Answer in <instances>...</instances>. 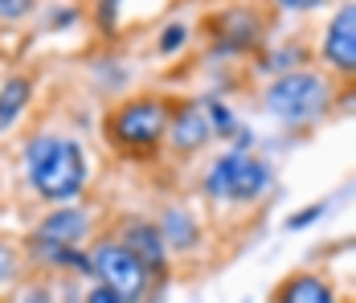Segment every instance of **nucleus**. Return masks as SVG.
<instances>
[{
    "label": "nucleus",
    "instance_id": "obj_19",
    "mask_svg": "<svg viewBox=\"0 0 356 303\" xmlns=\"http://www.w3.org/2000/svg\"><path fill=\"white\" fill-rule=\"evenodd\" d=\"M78 21H82V8H78V4H54V8L45 13V29H49V33L74 29Z\"/></svg>",
    "mask_w": 356,
    "mask_h": 303
},
{
    "label": "nucleus",
    "instance_id": "obj_13",
    "mask_svg": "<svg viewBox=\"0 0 356 303\" xmlns=\"http://www.w3.org/2000/svg\"><path fill=\"white\" fill-rule=\"evenodd\" d=\"M307 58H312V49H307V45H299V41H283V45H275V49H270L258 66L266 70V74H275V78H279V74H291V70H303V62H307Z\"/></svg>",
    "mask_w": 356,
    "mask_h": 303
},
{
    "label": "nucleus",
    "instance_id": "obj_3",
    "mask_svg": "<svg viewBox=\"0 0 356 303\" xmlns=\"http://www.w3.org/2000/svg\"><path fill=\"white\" fill-rule=\"evenodd\" d=\"M332 102H336L332 78L320 74V70H312V66L279 74V78H270L266 91H262V111H266L275 123L291 127V132L320 123Z\"/></svg>",
    "mask_w": 356,
    "mask_h": 303
},
{
    "label": "nucleus",
    "instance_id": "obj_21",
    "mask_svg": "<svg viewBox=\"0 0 356 303\" xmlns=\"http://www.w3.org/2000/svg\"><path fill=\"white\" fill-rule=\"evenodd\" d=\"M37 13V0H0V25H21Z\"/></svg>",
    "mask_w": 356,
    "mask_h": 303
},
{
    "label": "nucleus",
    "instance_id": "obj_4",
    "mask_svg": "<svg viewBox=\"0 0 356 303\" xmlns=\"http://www.w3.org/2000/svg\"><path fill=\"white\" fill-rule=\"evenodd\" d=\"M275 189V169L270 160L254 152H217L201 172V197L209 205H254Z\"/></svg>",
    "mask_w": 356,
    "mask_h": 303
},
{
    "label": "nucleus",
    "instance_id": "obj_17",
    "mask_svg": "<svg viewBox=\"0 0 356 303\" xmlns=\"http://www.w3.org/2000/svg\"><path fill=\"white\" fill-rule=\"evenodd\" d=\"M8 303H58V291H54L49 279H29V283H21V287L13 291Z\"/></svg>",
    "mask_w": 356,
    "mask_h": 303
},
{
    "label": "nucleus",
    "instance_id": "obj_8",
    "mask_svg": "<svg viewBox=\"0 0 356 303\" xmlns=\"http://www.w3.org/2000/svg\"><path fill=\"white\" fill-rule=\"evenodd\" d=\"M213 127H209V115H205V102L201 99H180L172 102V119H168V148L177 156H197L201 148H209Z\"/></svg>",
    "mask_w": 356,
    "mask_h": 303
},
{
    "label": "nucleus",
    "instance_id": "obj_23",
    "mask_svg": "<svg viewBox=\"0 0 356 303\" xmlns=\"http://www.w3.org/2000/svg\"><path fill=\"white\" fill-rule=\"evenodd\" d=\"M82 303H127V300L115 295V291L103 287V283H86V287H82Z\"/></svg>",
    "mask_w": 356,
    "mask_h": 303
},
{
    "label": "nucleus",
    "instance_id": "obj_9",
    "mask_svg": "<svg viewBox=\"0 0 356 303\" xmlns=\"http://www.w3.org/2000/svg\"><path fill=\"white\" fill-rule=\"evenodd\" d=\"M156 226H160V234H164V242H168L172 254H193V250L201 246V238H205V230H201V213H197L193 205H184V201L160 205Z\"/></svg>",
    "mask_w": 356,
    "mask_h": 303
},
{
    "label": "nucleus",
    "instance_id": "obj_20",
    "mask_svg": "<svg viewBox=\"0 0 356 303\" xmlns=\"http://www.w3.org/2000/svg\"><path fill=\"white\" fill-rule=\"evenodd\" d=\"M123 4H127V0H95V25H99L103 33H115V29H119Z\"/></svg>",
    "mask_w": 356,
    "mask_h": 303
},
{
    "label": "nucleus",
    "instance_id": "obj_6",
    "mask_svg": "<svg viewBox=\"0 0 356 303\" xmlns=\"http://www.w3.org/2000/svg\"><path fill=\"white\" fill-rule=\"evenodd\" d=\"M90 283H103L115 295H123L127 303H143L147 291L156 287V270L143 263L136 250H127L119 234L90 242Z\"/></svg>",
    "mask_w": 356,
    "mask_h": 303
},
{
    "label": "nucleus",
    "instance_id": "obj_16",
    "mask_svg": "<svg viewBox=\"0 0 356 303\" xmlns=\"http://www.w3.org/2000/svg\"><path fill=\"white\" fill-rule=\"evenodd\" d=\"M21 274H25L21 250H17L8 238H0V291H4V287H13V283H21Z\"/></svg>",
    "mask_w": 356,
    "mask_h": 303
},
{
    "label": "nucleus",
    "instance_id": "obj_15",
    "mask_svg": "<svg viewBox=\"0 0 356 303\" xmlns=\"http://www.w3.org/2000/svg\"><path fill=\"white\" fill-rule=\"evenodd\" d=\"M188 41H193V29H188L184 21H168V25L160 29V37H156V54H160V58H177Z\"/></svg>",
    "mask_w": 356,
    "mask_h": 303
},
{
    "label": "nucleus",
    "instance_id": "obj_14",
    "mask_svg": "<svg viewBox=\"0 0 356 303\" xmlns=\"http://www.w3.org/2000/svg\"><path fill=\"white\" fill-rule=\"evenodd\" d=\"M205 102V115H209V127H213V139H229L238 135V115L225 99H201Z\"/></svg>",
    "mask_w": 356,
    "mask_h": 303
},
{
    "label": "nucleus",
    "instance_id": "obj_22",
    "mask_svg": "<svg viewBox=\"0 0 356 303\" xmlns=\"http://www.w3.org/2000/svg\"><path fill=\"white\" fill-rule=\"evenodd\" d=\"M90 74H123V62H90ZM99 86H107V91H123L127 82L123 78H99Z\"/></svg>",
    "mask_w": 356,
    "mask_h": 303
},
{
    "label": "nucleus",
    "instance_id": "obj_10",
    "mask_svg": "<svg viewBox=\"0 0 356 303\" xmlns=\"http://www.w3.org/2000/svg\"><path fill=\"white\" fill-rule=\"evenodd\" d=\"M119 242H123L127 250H136L143 263L156 270V274H164V270H168L172 250H168V242H164V234H160L156 217H127V222L119 226Z\"/></svg>",
    "mask_w": 356,
    "mask_h": 303
},
{
    "label": "nucleus",
    "instance_id": "obj_18",
    "mask_svg": "<svg viewBox=\"0 0 356 303\" xmlns=\"http://www.w3.org/2000/svg\"><path fill=\"white\" fill-rule=\"evenodd\" d=\"M323 213H327V201H312L307 209H299V213H286V217H283V230H286V234H299V230L316 226Z\"/></svg>",
    "mask_w": 356,
    "mask_h": 303
},
{
    "label": "nucleus",
    "instance_id": "obj_1",
    "mask_svg": "<svg viewBox=\"0 0 356 303\" xmlns=\"http://www.w3.org/2000/svg\"><path fill=\"white\" fill-rule=\"evenodd\" d=\"M21 176L37 201L70 205L90 185V156L78 135L33 132L21 148Z\"/></svg>",
    "mask_w": 356,
    "mask_h": 303
},
{
    "label": "nucleus",
    "instance_id": "obj_7",
    "mask_svg": "<svg viewBox=\"0 0 356 303\" xmlns=\"http://www.w3.org/2000/svg\"><path fill=\"white\" fill-rule=\"evenodd\" d=\"M316 54H320V62L332 74L356 78V0H344L340 8H332Z\"/></svg>",
    "mask_w": 356,
    "mask_h": 303
},
{
    "label": "nucleus",
    "instance_id": "obj_11",
    "mask_svg": "<svg viewBox=\"0 0 356 303\" xmlns=\"http://www.w3.org/2000/svg\"><path fill=\"white\" fill-rule=\"evenodd\" d=\"M33 99H37L33 74H8V78L0 82V135H8L25 115H29Z\"/></svg>",
    "mask_w": 356,
    "mask_h": 303
},
{
    "label": "nucleus",
    "instance_id": "obj_2",
    "mask_svg": "<svg viewBox=\"0 0 356 303\" xmlns=\"http://www.w3.org/2000/svg\"><path fill=\"white\" fill-rule=\"evenodd\" d=\"M168 119H172V102L160 99V95H131V99L115 102L103 123L107 143L119 156H156L168 139Z\"/></svg>",
    "mask_w": 356,
    "mask_h": 303
},
{
    "label": "nucleus",
    "instance_id": "obj_12",
    "mask_svg": "<svg viewBox=\"0 0 356 303\" xmlns=\"http://www.w3.org/2000/svg\"><path fill=\"white\" fill-rule=\"evenodd\" d=\"M275 303H340L336 287L316 270H295L275 287Z\"/></svg>",
    "mask_w": 356,
    "mask_h": 303
},
{
    "label": "nucleus",
    "instance_id": "obj_24",
    "mask_svg": "<svg viewBox=\"0 0 356 303\" xmlns=\"http://www.w3.org/2000/svg\"><path fill=\"white\" fill-rule=\"evenodd\" d=\"M279 8H286V13H316V8H323V0H275Z\"/></svg>",
    "mask_w": 356,
    "mask_h": 303
},
{
    "label": "nucleus",
    "instance_id": "obj_25",
    "mask_svg": "<svg viewBox=\"0 0 356 303\" xmlns=\"http://www.w3.org/2000/svg\"><path fill=\"white\" fill-rule=\"evenodd\" d=\"M254 148V132L250 127H238V135H234V152H250Z\"/></svg>",
    "mask_w": 356,
    "mask_h": 303
},
{
    "label": "nucleus",
    "instance_id": "obj_5",
    "mask_svg": "<svg viewBox=\"0 0 356 303\" xmlns=\"http://www.w3.org/2000/svg\"><path fill=\"white\" fill-rule=\"evenodd\" d=\"M95 238V209L86 205H49L25 234V254L41 270H54L66 250H86Z\"/></svg>",
    "mask_w": 356,
    "mask_h": 303
}]
</instances>
